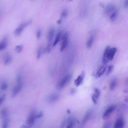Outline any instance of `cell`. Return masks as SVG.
Segmentation results:
<instances>
[{
    "instance_id": "24",
    "label": "cell",
    "mask_w": 128,
    "mask_h": 128,
    "mask_svg": "<svg viewBox=\"0 0 128 128\" xmlns=\"http://www.w3.org/2000/svg\"><path fill=\"white\" fill-rule=\"evenodd\" d=\"M12 61V58L10 56H7L5 58L4 64V65H8Z\"/></svg>"
},
{
    "instance_id": "39",
    "label": "cell",
    "mask_w": 128,
    "mask_h": 128,
    "mask_svg": "<svg viewBox=\"0 0 128 128\" xmlns=\"http://www.w3.org/2000/svg\"><path fill=\"white\" fill-rule=\"evenodd\" d=\"M126 84L128 85V78H126Z\"/></svg>"
},
{
    "instance_id": "22",
    "label": "cell",
    "mask_w": 128,
    "mask_h": 128,
    "mask_svg": "<svg viewBox=\"0 0 128 128\" xmlns=\"http://www.w3.org/2000/svg\"><path fill=\"white\" fill-rule=\"evenodd\" d=\"M10 124V120L9 118L8 117L4 119V122L2 123V128H8Z\"/></svg>"
},
{
    "instance_id": "11",
    "label": "cell",
    "mask_w": 128,
    "mask_h": 128,
    "mask_svg": "<svg viewBox=\"0 0 128 128\" xmlns=\"http://www.w3.org/2000/svg\"><path fill=\"white\" fill-rule=\"evenodd\" d=\"M59 98L60 94L58 93H54L49 96L48 98V100L50 103L52 104L56 102L59 99Z\"/></svg>"
},
{
    "instance_id": "26",
    "label": "cell",
    "mask_w": 128,
    "mask_h": 128,
    "mask_svg": "<svg viewBox=\"0 0 128 128\" xmlns=\"http://www.w3.org/2000/svg\"><path fill=\"white\" fill-rule=\"evenodd\" d=\"M100 90L97 88H95L94 90V93L93 94L92 96H94L96 98L98 99V98L100 96Z\"/></svg>"
},
{
    "instance_id": "29",
    "label": "cell",
    "mask_w": 128,
    "mask_h": 128,
    "mask_svg": "<svg viewBox=\"0 0 128 128\" xmlns=\"http://www.w3.org/2000/svg\"><path fill=\"white\" fill-rule=\"evenodd\" d=\"M42 36V30L40 29H38L36 33V38L37 40H38L40 38V36Z\"/></svg>"
},
{
    "instance_id": "16",
    "label": "cell",
    "mask_w": 128,
    "mask_h": 128,
    "mask_svg": "<svg viewBox=\"0 0 128 128\" xmlns=\"http://www.w3.org/2000/svg\"><path fill=\"white\" fill-rule=\"evenodd\" d=\"M62 32L61 31H60L58 32L56 36V38H55V40L53 42V44H52V46H56L58 44V42L61 40V38H62Z\"/></svg>"
},
{
    "instance_id": "14",
    "label": "cell",
    "mask_w": 128,
    "mask_h": 128,
    "mask_svg": "<svg viewBox=\"0 0 128 128\" xmlns=\"http://www.w3.org/2000/svg\"><path fill=\"white\" fill-rule=\"evenodd\" d=\"M92 110H88L85 114L84 116V118L82 119V125H84L86 124V122H87L89 120V119L90 118L91 116H92Z\"/></svg>"
},
{
    "instance_id": "18",
    "label": "cell",
    "mask_w": 128,
    "mask_h": 128,
    "mask_svg": "<svg viewBox=\"0 0 128 128\" xmlns=\"http://www.w3.org/2000/svg\"><path fill=\"white\" fill-rule=\"evenodd\" d=\"M118 10L116 9L115 11H114L110 16V20L112 22H114L117 16H118Z\"/></svg>"
},
{
    "instance_id": "9",
    "label": "cell",
    "mask_w": 128,
    "mask_h": 128,
    "mask_svg": "<svg viewBox=\"0 0 128 128\" xmlns=\"http://www.w3.org/2000/svg\"><path fill=\"white\" fill-rule=\"evenodd\" d=\"M125 122L124 118L122 117L118 118L115 121L113 128H124Z\"/></svg>"
},
{
    "instance_id": "15",
    "label": "cell",
    "mask_w": 128,
    "mask_h": 128,
    "mask_svg": "<svg viewBox=\"0 0 128 128\" xmlns=\"http://www.w3.org/2000/svg\"><path fill=\"white\" fill-rule=\"evenodd\" d=\"M8 38L6 36H5L0 42V51L4 50L8 46Z\"/></svg>"
},
{
    "instance_id": "23",
    "label": "cell",
    "mask_w": 128,
    "mask_h": 128,
    "mask_svg": "<svg viewBox=\"0 0 128 128\" xmlns=\"http://www.w3.org/2000/svg\"><path fill=\"white\" fill-rule=\"evenodd\" d=\"M68 10L67 8H64L61 12L60 13V18H62V19L64 18H65L68 15Z\"/></svg>"
},
{
    "instance_id": "2",
    "label": "cell",
    "mask_w": 128,
    "mask_h": 128,
    "mask_svg": "<svg viewBox=\"0 0 128 128\" xmlns=\"http://www.w3.org/2000/svg\"><path fill=\"white\" fill-rule=\"evenodd\" d=\"M31 22H32V20H29L28 21L23 22L22 23H20L14 32V36H19L22 34V32H23L24 29L26 26H28L30 24Z\"/></svg>"
},
{
    "instance_id": "8",
    "label": "cell",
    "mask_w": 128,
    "mask_h": 128,
    "mask_svg": "<svg viewBox=\"0 0 128 128\" xmlns=\"http://www.w3.org/2000/svg\"><path fill=\"white\" fill-rule=\"evenodd\" d=\"M106 68L107 66L106 64H104L103 65L101 66L96 71L95 74V78H98L100 77H101L106 72Z\"/></svg>"
},
{
    "instance_id": "17",
    "label": "cell",
    "mask_w": 128,
    "mask_h": 128,
    "mask_svg": "<svg viewBox=\"0 0 128 128\" xmlns=\"http://www.w3.org/2000/svg\"><path fill=\"white\" fill-rule=\"evenodd\" d=\"M94 35L92 34L89 36L86 42V46L88 48H90L92 46L94 42Z\"/></svg>"
},
{
    "instance_id": "7",
    "label": "cell",
    "mask_w": 128,
    "mask_h": 128,
    "mask_svg": "<svg viewBox=\"0 0 128 128\" xmlns=\"http://www.w3.org/2000/svg\"><path fill=\"white\" fill-rule=\"evenodd\" d=\"M116 9L117 8L114 4H109L104 8V14L106 16H110Z\"/></svg>"
},
{
    "instance_id": "32",
    "label": "cell",
    "mask_w": 128,
    "mask_h": 128,
    "mask_svg": "<svg viewBox=\"0 0 128 128\" xmlns=\"http://www.w3.org/2000/svg\"><path fill=\"white\" fill-rule=\"evenodd\" d=\"M67 121H68V120H64L62 122V124L60 126V128H64L66 124H67Z\"/></svg>"
},
{
    "instance_id": "40",
    "label": "cell",
    "mask_w": 128,
    "mask_h": 128,
    "mask_svg": "<svg viewBox=\"0 0 128 128\" xmlns=\"http://www.w3.org/2000/svg\"><path fill=\"white\" fill-rule=\"evenodd\" d=\"M72 0H68V2H71V1H72Z\"/></svg>"
},
{
    "instance_id": "36",
    "label": "cell",
    "mask_w": 128,
    "mask_h": 128,
    "mask_svg": "<svg viewBox=\"0 0 128 128\" xmlns=\"http://www.w3.org/2000/svg\"><path fill=\"white\" fill-rule=\"evenodd\" d=\"M124 7L126 8H128V0H124Z\"/></svg>"
},
{
    "instance_id": "6",
    "label": "cell",
    "mask_w": 128,
    "mask_h": 128,
    "mask_svg": "<svg viewBox=\"0 0 128 128\" xmlns=\"http://www.w3.org/2000/svg\"><path fill=\"white\" fill-rule=\"evenodd\" d=\"M110 46H107L104 52L102 58V62L103 64H106L109 62L110 61Z\"/></svg>"
},
{
    "instance_id": "27",
    "label": "cell",
    "mask_w": 128,
    "mask_h": 128,
    "mask_svg": "<svg viewBox=\"0 0 128 128\" xmlns=\"http://www.w3.org/2000/svg\"><path fill=\"white\" fill-rule=\"evenodd\" d=\"M114 69V66L112 65H110V66H109L107 68H106V76H108L109 75L111 72Z\"/></svg>"
},
{
    "instance_id": "30",
    "label": "cell",
    "mask_w": 128,
    "mask_h": 128,
    "mask_svg": "<svg viewBox=\"0 0 128 128\" xmlns=\"http://www.w3.org/2000/svg\"><path fill=\"white\" fill-rule=\"evenodd\" d=\"M8 86L7 83L6 82H4L2 83V84L1 86V89L2 90H6L7 89Z\"/></svg>"
},
{
    "instance_id": "12",
    "label": "cell",
    "mask_w": 128,
    "mask_h": 128,
    "mask_svg": "<svg viewBox=\"0 0 128 128\" xmlns=\"http://www.w3.org/2000/svg\"><path fill=\"white\" fill-rule=\"evenodd\" d=\"M84 76H85L84 72H82L81 74L80 75H79L77 77V78L75 80L74 84L76 86H78L82 83L83 80L84 78Z\"/></svg>"
},
{
    "instance_id": "34",
    "label": "cell",
    "mask_w": 128,
    "mask_h": 128,
    "mask_svg": "<svg viewBox=\"0 0 128 128\" xmlns=\"http://www.w3.org/2000/svg\"><path fill=\"white\" fill-rule=\"evenodd\" d=\"M32 126V125H30V124H24L22 126L20 127V128H30Z\"/></svg>"
},
{
    "instance_id": "20",
    "label": "cell",
    "mask_w": 128,
    "mask_h": 128,
    "mask_svg": "<svg viewBox=\"0 0 128 128\" xmlns=\"http://www.w3.org/2000/svg\"><path fill=\"white\" fill-rule=\"evenodd\" d=\"M0 116L2 118H5L8 117V111L6 108H3L0 112Z\"/></svg>"
},
{
    "instance_id": "37",
    "label": "cell",
    "mask_w": 128,
    "mask_h": 128,
    "mask_svg": "<svg viewBox=\"0 0 128 128\" xmlns=\"http://www.w3.org/2000/svg\"><path fill=\"white\" fill-rule=\"evenodd\" d=\"M62 18H60V19L58 20L57 21V23H58V24H61V22H62Z\"/></svg>"
},
{
    "instance_id": "28",
    "label": "cell",
    "mask_w": 128,
    "mask_h": 128,
    "mask_svg": "<svg viewBox=\"0 0 128 128\" xmlns=\"http://www.w3.org/2000/svg\"><path fill=\"white\" fill-rule=\"evenodd\" d=\"M23 48V45H18L15 48V50L16 53H20Z\"/></svg>"
},
{
    "instance_id": "33",
    "label": "cell",
    "mask_w": 128,
    "mask_h": 128,
    "mask_svg": "<svg viewBox=\"0 0 128 128\" xmlns=\"http://www.w3.org/2000/svg\"><path fill=\"white\" fill-rule=\"evenodd\" d=\"M42 116H43V112H39L36 114V118H41Z\"/></svg>"
},
{
    "instance_id": "25",
    "label": "cell",
    "mask_w": 128,
    "mask_h": 128,
    "mask_svg": "<svg viewBox=\"0 0 128 128\" xmlns=\"http://www.w3.org/2000/svg\"><path fill=\"white\" fill-rule=\"evenodd\" d=\"M42 46H40L37 50V52H36V58L37 59H39L42 54Z\"/></svg>"
},
{
    "instance_id": "13",
    "label": "cell",
    "mask_w": 128,
    "mask_h": 128,
    "mask_svg": "<svg viewBox=\"0 0 128 128\" xmlns=\"http://www.w3.org/2000/svg\"><path fill=\"white\" fill-rule=\"evenodd\" d=\"M54 32H55L54 28H52V27L50 28V29L48 31V34H47V38H48V42H52V38H54Z\"/></svg>"
},
{
    "instance_id": "3",
    "label": "cell",
    "mask_w": 128,
    "mask_h": 128,
    "mask_svg": "<svg viewBox=\"0 0 128 128\" xmlns=\"http://www.w3.org/2000/svg\"><path fill=\"white\" fill-rule=\"evenodd\" d=\"M72 78V74H70L66 75L58 82L57 85V88L59 90L62 89L68 82Z\"/></svg>"
},
{
    "instance_id": "31",
    "label": "cell",
    "mask_w": 128,
    "mask_h": 128,
    "mask_svg": "<svg viewBox=\"0 0 128 128\" xmlns=\"http://www.w3.org/2000/svg\"><path fill=\"white\" fill-rule=\"evenodd\" d=\"M112 126V124L110 122H106L104 123L103 126V128H110Z\"/></svg>"
},
{
    "instance_id": "21",
    "label": "cell",
    "mask_w": 128,
    "mask_h": 128,
    "mask_svg": "<svg viewBox=\"0 0 128 128\" xmlns=\"http://www.w3.org/2000/svg\"><path fill=\"white\" fill-rule=\"evenodd\" d=\"M116 83H117V80L116 78H113L110 84V90H113L116 88Z\"/></svg>"
},
{
    "instance_id": "4",
    "label": "cell",
    "mask_w": 128,
    "mask_h": 128,
    "mask_svg": "<svg viewBox=\"0 0 128 128\" xmlns=\"http://www.w3.org/2000/svg\"><path fill=\"white\" fill-rule=\"evenodd\" d=\"M68 38H69V34L68 32H66L64 33L61 38V45H60V52H63L64 49L66 48L68 42Z\"/></svg>"
},
{
    "instance_id": "10",
    "label": "cell",
    "mask_w": 128,
    "mask_h": 128,
    "mask_svg": "<svg viewBox=\"0 0 128 128\" xmlns=\"http://www.w3.org/2000/svg\"><path fill=\"white\" fill-rule=\"evenodd\" d=\"M36 112L35 111H32L30 113V114L29 116L28 117L26 120V124H30V125L33 124L34 122L36 119H37L36 117Z\"/></svg>"
},
{
    "instance_id": "19",
    "label": "cell",
    "mask_w": 128,
    "mask_h": 128,
    "mask_svg": "<svg viewBox=\"0 0 128 128\" xmlns=\"http://www.w3.org/2000/svg\"><path fill=\"white\" fill-rule=\"evenodd\" d=\"M75 120L74 118H69L67 121V125L66 128H72L74 125Z\"/></svg>"
},
{
    "instance_id": "1",
    "label": "cell",
    "mask_w": 128,
    "mask_h": 128,
    "mask_svg": "<svg viewBox=\"0 0 128 128\" xmlns=\"http://www.w3.org/2000/svg\"><path fill=\"white\" fill-rule=\"evenodd\" d=\"M22 88V77L20 74H18L17 77L16 83L12 90V96H14L17 94H18L20 92Z\"/></svg>"
},
{
    "instance_id": "5",
    "label": "cell",
    "mask_w": 128,
    "mask_h": 128,
    "mask_svg": "<svg viewBox=\"0 0 128 128\" xmlns=\"http://www.w3.org/2000/svg\"><path fill=\"white\" fill-rule=\"evenodd\" d=\"M116 108V106L114 104H112L110 106L106 108L102 114V118L103 120H107L108 119L112 114V112H114Z\"/></svg>"
},
{
    "instance_id": "35",
    "label": "cell",
    "mask_w": 128,
    "mask_h": 128,
    "mask_svg": "<svg viewBox=\"0 0 128 128\" xmlns=\"http://www.w3.org/2000/svg\"><path fill=\"white\" fill-rule=\"evenodd\" d=\"M4 98H5V96L4 95H3V96H2L0 97V105L3 102Z\"/></svg>"
},
{
    "instance_id": "38",
    "label": "cell",
    "mask_w": 128,
    "mask_h": 128,
    "mask_svg": "<svg viewBox=\"0 0 128 128\" xmlns=\"http://www.w3.org/2000/svg\"><path fill=\"white\" fill-rule=\"evenodd\" d=\"M74 92H75V90L74 89H72L71 90H70V93L72 94H74Z\"/></svg>"
}]
</instances>
